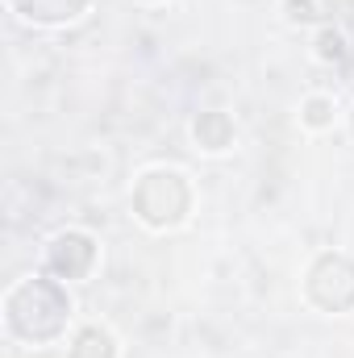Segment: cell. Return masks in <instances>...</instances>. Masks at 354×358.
<instances>
[{"mask_svg": "<svg viewBox=\"0 0 354 358\" xmlns=\"http://www.w3.org/2000/svg\"><path fill=\"white\" fill-rule=\"evenodd\" d=\"M67 317H71V296L55 279H42V275L21 279L4 296V321L25 342H50V338H59L67 329Z\"/></svg>", "mask_w": 354, "mask_h": 358, "instance_id": "1", "label": "cell"}, {"mask_svg": "<svg viewBox=\"0 0 354 358\" xmlns=\"http://www.w3.org/2000/svg\"><path fill=\"white\" fill-rule=\"evenodd\" d=\"M187 208H192V187L179 171H146L134 187V213L150 229L179 225Z\"/></svg>", "mask_w": 354, "mask_h": 358, "instance_id": "2", "label": "cell"}, {"mask_svg": "<svg viewBox=\"0 0 354 358\" xmlns=\"http://www.w3.org/2000/svg\"><path fill=\"white\" fill-rule=\"evenodd\" d=\"M304 292H309V300L321 313H351L354 308V259L351 255H338V250L317 255V263L309 267V279H304Z\"/></svg>", "mask_w": 354, "mask_h": 358, "instance_id": "3", "label": "cell"}, {"mask_svg": "<svg viewBox=\"0 0 354 358\" xmlns=\"http://www.w3.org/2000/svg\"><path fill=\"white\" fill-rule=\"evenodd\" d=\"M46 263H50V271L59 279H84L92 271V263H96V242L88 234H80V229H67V234H59L50 242Z\"/></svg>", "mask_w": 354, "mask_h": 358, "instance_id": "4", "label": "cell"}, {"mask_svg": "<svg viewBox=\"0 0 354 358\" xmlns=\"http://www.w3.org/2000/svg\"><path fill=\"white\" fill-rule=\"evenodd\" d=\"M92 0H8V8L34 25H63V21H76Z\"/></svg>", "mask_w": 354, "mask_h": 358, "instance_id": "5", "label": "cell"}, {"mask_svg": "<svg viewBox=\"0 0 354 358\" xmlns=\"http://www.w3.org/2000/svg\"><path fill=\"white\" fill-rule=\"evenodd\" d=\"M192 138H196L200 150H213V155L225 150V146L234 142V121H229V113H217V108L200 113L196 125H192Z\"/></svg>", "mask_w": 354, "mask_h": 358, "instance_id": "6", "label": "cell"}, {"mask_svg": "<svg viewBox=\"0 0 354 358\" xmlns=\"http://www.w3.org/2000/svg\"><path fill=\"white\" fill-rule=\"evenodd\" d=\"M71 358H117V342H113L108 329L88 325L71 338Z\"/></svg>", "mask_w": 354, "mask_h": 358, "instance_id": "7", "label": "cell"}, {"mask_svg": "<svg viewBox=\"0 0 354 358\" xmlns=\"http://www.w3.org/2000/svg\"><path fill=\"white\" fill-rule=\"evenodd\" d=\"M300 121L309 129H330L334 125V100L330 96H309L304 108H300Z\"/></svg>", "mask_w": 354, "mask_h": 358, "instance_id": "8", "label": "cell"}, {"mask_svg": "<svg viewBox=\"0 0 354 358\" xmlns=\"http://www.w3.org/2000/svg\"><path fill=\"white\" fill-rule=\"evenodd\" d=\"M313 46H317V59H321V63H342V59H346V38H342V29H334V25H325Z\"/></svg>", "mask_w": 354, "mask_h": 358, "instance_id": "9", "label": "cell"}, {"mask_svg": "<svg viewBox=\"0 0 354 358\" xmlns=\"http://www.w3.org/2000/svg\"><path fill=\"white\" fill-rule=\"evenodd\" d=\"M283 13H288V21L304 25V21L317 17V0H283Z\"/></svg>", "mask_w": 354, "mask_h": 358, "instance_id": "10", "label": "cell"}, {"mask_svg": "<svg viewBox=\"0 0 354 358\" xmlns=\"http://www.w3.org/2000/svg\"><path fill=\"white\" fill-rule=\"evenodd\" d=\"M351 129H354V117H351Z\"/></svg>", "mask_w": 354, "mask_h": 358, "instance_id": "11", "label": "cell"}]
</instances>
